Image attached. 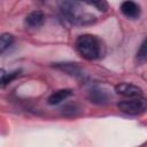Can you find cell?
<instances>
[{
	"instance_id": "obj_3",
	"label": "cell",
	"mask_w": 147,
	"mask_h": 147,
	"mask_svg": "<svg viewBox=\"0 0 147 147\" xmlns=\"http://www.w3.org/2000/svg\"><path fill=\"white\" fill-rule=\"evenodd\" d=\"M117 107L121 111L129 114V115H139L147 110V99L134 96L130 98L129 100H124L118 102Z\"/></svg>"
},
{
	"instance_id": "obj_8",
	"label": "cell",
	"mask_w": 147,
	"mask_h": 147,
	"mask_svg": "<svg viewBox=\"0 0 147 147\" xmlns=\"http://www.w3.org/2000/svg\"><path fill=\"white\" fill-rule=\"evenodd\" d=\"M55 68L64 71L65 74L68 75H71V76H75V77H82L83 74H82V70L79 69V67H77L76 64L74 63H56L55 64Z\"/></svg>"
},
{
	"instance_id": "obj_9",
	"label": "cell",
	"mask_w": 147,
	"mask_h": 147,
	"mask_svg": "<svg viewBox=\"0 0 147 147\" xmlns=\"http://www.w3.org/2000/svg\"><path fill=\"white\" fill-rule=\"evenodd\" d=\"M88 98H90L91 102H94V103H98V105L105 103L108 100L107 94L103 91H100V90H92L90 92V96Z\"/></svg>"
},
{
	"instance_id": "obj_11",
	"label": "cell",
	"mask_w": 147,
	"mask_h": 147,
	"mask_svg": "<svg viewBox=\"0 0 147 147\" xmlns=\"http://www.w3.org/2000/svg\"><path fill=\"white\" fill-rule=\"evenodd\" d=\"M18 75H20V71H13V72L6 74L5 70L1 69V85H2V87H5L7 84L11 83Z\"/></svg>"
},
{
	"instance_id": "obj_10",
	"label": "cell",
	"mask_w": 147,
	"mask_h": 147,
	"mask_svg": "<svg viewBox=\"0 0 147 147\" xmlns=\"http://www.w3.org/2000/svg\"><path fill=\"white\" fill-rule=\"evenodd\" d=\"M14 42V37L10 33H2L0 38V52L3 53Z\"/></svg>"
},
{
	"instance_id": "obj_5",
	"label": "cell",
	"mask_w": 147,
	"mask_h": 147,
	"mask_svg": "<svg viewBox=\"0 0 147 147\" xmlns=\"http://www.w3.org/2000/svg\"><path fill=\"white\" fill-rule=\"evenodd\" d=\"M121 11L125 17L134 20L140 15V7L137 2L132 0H125L121 5Z\"/></svg>"
},
{
	"instance_id": "obj_1",
	"label": "cell",
	"mask_w": 147,
	"mask_h": 147,
	"mask_svg": "<svg viewBox=\"0 0 147 147\" xmlns=\"http://www.w3.org/2000/svg\"><path fill=\"white\" fill-rule=\"evenodd\" d=\"M59 7L62 16L74 25H87L95 22V17L83 10L79 0H60Z\"/></svg>"
},
{
	"instance_id": "obj_6",
	"label": "cell",
	"mask_w": 147,
	"mask_h": 147,
	"mask_svg": "<svg viewBox=\"0 0 147 147\" xmlns=\"http://www.w3.org/2000/svg\"><path fill=\"white\" fill-rule=\"evenodd\" d=\"M44 21H45L44 14L40 10H34V11H31L30 14L26 15L24 23L28 28L36 29V28H40L44 24Z\"/></svg>"
},
{
	"instance_id": "obj_2",
	"label": "cell",
	"mask_w": 147,
	"mask_h": 147,
	"mask_svg": "<svg viewBox=\"0 0 147 147\" xmlns=\"http://www.w3.org/2000/svg\"><path fill=\"white\" fill-rule=\"evenodd\" d=\"M75 48L85 60H96L105 54V47L101 40L93 34L78 36L75 41Z\"/></svg>"
},
{
	"instance_id": "obj_12",
	"label": "cell",
	"mask_w": 147,
	"mask_h": 147,
	"mask_svg": "<svg viewBox=\"0 0 147 147\" xmlns=\"http://www.w3.org/2000/svg\"><path fill=\"white\" fill-rule=\"evenodd\" d=\"M79 1L86 2L91 6H94L96 9H99L101 11H107V9H108V5L105 0H79Z\"/></svg>"
},
{
	"instance_id": "obj_4",
	"label": "cell",
	"mask_w": 147,
	"mask_h": 147,
	"mask_svg": "<svg viewBox=\"0 0 147 147\" xmlns=\"http://www.w3.org/2000/svg\"><path fill=\"white\" fill-rule=\"evenodd\" d=\"M115 92L125 98H134L141 94V88L131 83H119L115 86Z\"/></svg>"
},
{
	"instance_id": "obj_14",
	"label": "cell",
	"mask_w": 147,
	"mask_h": 147,
	"mask_svg": "<svg viewBox=\"0 0 147 147\" xmlns=\"http://www.w3.org/2000/svg\"><path fill=\"white\" fill-rule=\"evenodd\" d=\"M39 1H40V2H44V1H46V0H39Z\"/></svg>"
},
{
	"instance_id": "obj_7",
	"label": "cell",
	"mask_w": 147,
	"mask_h": 147,
	"mask_svg": "<svg viewBox=\"0 0 147 147\" xmlns=\"http://www.w3.org/2000/svg\"><path fill=\"white\" fill-rule=\"evenodd\" d=\"M72 94V91L69 90V88H64V90H59L54 93H52L48 98V105L51 106H55V105H59L61 103L62 101H64L65 99H68L70 95Z\"/></svg>"
},
{
	"instance_id": "obj_13",
	"label": "cell",
	"mask_w": 147,
	"mask_h": 147,
	"mask_svg": "<svg viewBox=\"0 0 147 147\" xmlns=\"http://www.w3.org/2000/svg\"><path fill=\"white\" fill-rule=\"evenodd\" d=\"M147 59V38L142 41V44L140 45L138 52H137V60L138 61H145Z\"/></svg>"
}]
</instances>
